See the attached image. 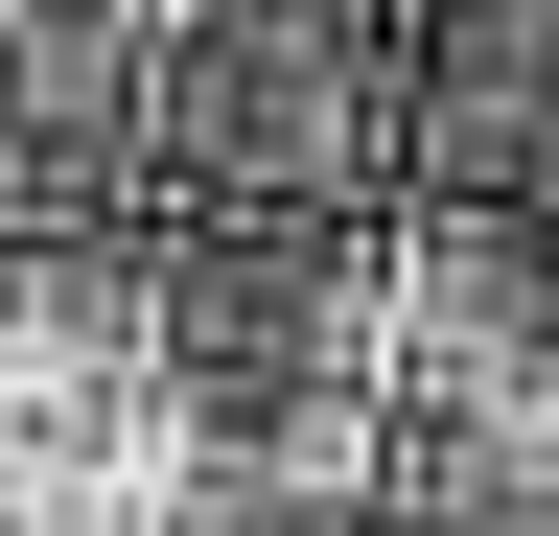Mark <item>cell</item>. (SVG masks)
Instances as JSON below:
<instances>
[{
    "label": "cell",
    "mask_w": 559,
    "mask_h": 536,
    "mask_svg": "<svg viewBox=\"0 0 559 536\" xmlns=\"http://www.w3.org/2000/svg\"><path fill=\"white\" fill-rule=\"evenodd\" d=\"M419 513H443V536H559V350L419 396Z\"/></svg>",
    "instance_id": "obj_1"
}]
</instances>
